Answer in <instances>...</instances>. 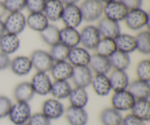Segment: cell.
<instances>
[{"mask_svg":"<svg viewBox=\"0 0 150 125\" xmlns=\"http://www.w3.org/2000/svg\"><path fill=\"white\" fill-rule=\"evenodd\" d=\"M32 115V110L29 102L16 101L12 105L7 117L15 125H21L28 122Z\"/></svg>","mask_w":150,"mask_h":125,"instance_id":"1","label":"cell"},{"mask_svg":"<svg viewBox=\"0 0 150 125\" xmlns=\"http://www.w3.org/2000/svg\"><path fill=\"white\" fill-rule=\"evenodd\" d=\"M125 23L129 29L139 31L149 24V16L145 10L142 8L128 10L125 18Z\"/></svg>","mask_w":150,"mask_h":125,"instance_id":"2","label":"cell"},{"mask_svg":"<svg viewBox=\"0 0 150 125\" xmlns=\"http://www.w3.org/2000/svg\"><path fill=\"white\" fill-rule=\"evenodd\" d=\"M103 6L100 0H84L79 6L83 20L93 22L99 20L103 14Z\"/></svg>","mask_w":150,"mask_h":125,"instance_id":"3","label":"cell"},{"mask_svg":"<svg viewBox=\"0 0 150 125\" xmlns=\"http://www.w3.org/2000/svg\"><path fill=\"white\" fill-rule=\"evenodd\" d=\"M3 23L5 32L18 35L26 28V17L21 12L10 13Z\"/></svg>","mask_w":150,"mask_h":125,"instance_id":"4","label":"cell"},{"mask_svg":"<svg viewBox=\"0 0 150 125\" xmlns=\"http://www.w3.org/2000/svg\"><path fill=\"white\" fill-rule=\"evenodd\" d=\"M29 82L35 95L46 96L50 94L53 81L48 73L36 72Z\"/></svg>","mask_w":150,"mask_h":125,"instance_id":"5","label":"cell"},{"mask_svg":"<svg viewBox=\"0 0 150 125\" xmlns=\"http://www.w3.org/2000/svg\"><path fill=\"white\" fill-rule=\"evenodd\" d=\"M29 58L32 61V67L36 72L48 73L54 62L49 52L41 49L32 51Z\"/></svg>","mask_w":150,"mask_h":125,"instance_id":"6","label":"cell"},{"mask_svg":"<svg viewBox=\"0 0 150 125\" xmlns=\"http://www.w3.org/2000/svg\"><path fill=\"white\" fill-rule=\"evenodd\" d=\"M135 101L136 99L127 89L115 92L111 97V108L120 112L130 111L134 105Z\"/></svg>","mask_w":150,"mask_h":125,"instance_id":"7","label":"cell"},{"mask_svg":"<svg viewBox=\"0 0 150 125\" xmlns=\"http://www.w3.org/2000/svg\"><path fill=\"white\" fill-rule=\"evenodd\" d=\"M61 20L66 27L77 29L83 21L79 6L76 4L64 5Z\"/></svg>","mask_w":150,"mask_h":125,"instance_id":"8","label":"cell"},{"mask_svg":"<svg viewBox=\"0 0 150 125\" xmlns=\"http://www.w3.org/2000/svg\"><path fill=\"white\" fill-rule=\"evenodd\" d=\"M80 44L87 50H94L101 39L100 34L97 26L87 25L81 30Z\"/></svg>","mask_w":150,"mask_h":125,"instance_id":"9","label":"cell"},{"mask_svg":"<svg viewBox=\"0 0 150 125\" xmlns=\"http://www.w3.org/2000/svg\"><path fill=\"white\" fill-rule=\"evenodd\" d=\"M127 12L128 10L119 0L107 3L103 6L104 17L118 23L125 20Z\"/></svg>","mask_w":150,"mask_h":125,"instance_id":"10","label":"cell"},{"mask_svg":"<svg viewBox=\"0 0 150 125\" xmlns=\"http://www.w3.org/2000/svg\"><path fill=\"white\" fill-rule=\"evenodd\" d=\"M64 105L59 100L55 98H49L42 102L41 112L51 121L61 118L64 114Z\"/></svg>","mask_w":150,"mask_h":125,"instance_id":"11","label":"cell"},{"mask_svg":"<svg viewBox=\"0 0 150 125\" xmlns=\"http://www.w3.org/2000/svg\"><path fill=\"white\" fill-rule=\"evenodd\" d=\"M93 76V73L89 66L73 67V74L70 80L72 81L75 87L86 89L91 84Z\"/></svg>","mask_w":150,"mask_h":125,"instance_id":"12","label":"cell"},{"mask_svg":"<svg viewBox=\"0 0 150 125\" xmlns=\"http://www.w3.org/2000/svg\"><path fill=\"white\" fill-rule=\"evenodd\" d=\"M89 50L82 46H76L70 48L67 61L73 67L88 66L91 58Z\"/></svg>","mask_w":150,"mask_h":125,"instance_id":"13","label":"cell"},{"mask_svg":"<svg viewBox=\"0 0 150 125\" xmlns=\"http://www.w3.org/2000/svg\"><path fill=\"white\" fill-rule=\"evenodd\" d=\"M101 37L114 39L121 33V29L118 22L103 17L100 18L97 26Z\"/></svg>","mask_w":150,"mask_h":125,"instance_id":"14","label":"cell"},{"mask_svg":"<svg viewBox=\"0 0 150 125\" xmlns=\"http://www.w3.org/2000/svg\"><path fill=\"white\" fill-rule=\"evenodd\" d=\"M10 68L12 73L17 76H27L32 71V61L29 56H17L10 61Z\"/></svg>","mask_w":150,"mask_h":125,"instance_id":"15","label":"cell"},{"mask_svg":"<svg viewBox=\"0 0 150 125\" xmlns=\"http://www.w3.org/2000/svg\"><path fill=\"white\" fill-rule=\"evenodd\" d=\"M73 70V66L65 60L54 62L49 72L54 81H68L71 78Z\"/></svg>","mask_w":150,"mask_h":125,"instance_id":"16","label":"cell"},{"mask_svg":"<svg viewBox=\"0 0 150 125\" xmlns=\"http://www.w3.org/2000/svg\"><path fill=\"white\" fill-rule=\"evenodd\" d=\"M108 76L111 90L114 92L125 90L128 87L130 79L125 70H112Z\"/></svg>","mask_w":150,"mask_h":125,"instance_id":"17","label":"cell"},{"mask_svg":"<svg viewBox=\"0 0 150 125\" xmlns=\"http://www.w3.org/2000/svg\"><path fill=\"white\" fill-rule=\"evenodd\" d=\"M67 123L70 125H86L89 116L85 108L69 106L64 114Z\"/></svg>","mask_w":150,"mask_h":125,"instance_id":"18","label":"cell"},{"mask_svg":"<svg viewBox=\"0 0 150 125\" xmlns=\"http://www.w3.org/2000/svg\"><path fill=\"white\" fill-rule=\"evenodd\" d=\"M127 91L136 100H149L150 97L149 82L136 78L130 81Z\"/></svg>","mask_w":150,"mask_h":125,"instance_id":"19","label":"cell"},{"mask_svg":"<svg viewBox=\"0 0 150 125\" xmlns=\"http://www.w3.org/2000/svg\"><path fill=\"white\" fill-rule=\"evenodd\" d=\"M88 66L92 70L93 74L95 75H107L112 70L108 58L98 55L97 54L91 55V58Z\"/></svg>","mask_w":150,"mask_h":125,"instance_id":"20","label":"cell"},{"mask_svg":"<svg viewBox=\"0 0 150 125\" xmlns=\"http://www.w3.org/2000/svg\"><path fill=\"white\" fill-rule=\"evenodd\" d=\"M90 85L94 92L100 97L108 96L112 91L109 78L107 75H94Z\"/></svg>","mask_w":150,"mask_h":125,"instance_id":"21","label":"cell"},{"mask_svg":"<svg viewBox=\"0 0 150 125\" xmlns=\"http://www.w3.org/2000/svg\"><path fill=\"white\" fill-rule=\"evenodd\" d=\"M20 44L18 35L5 32L0 38V52L11 55L18 50Z\"/></svg>","mask_w":150,"mask_h":125,"instance_id":"22","label":"cell"},{"mask_svg":"<svg viewBox=\"0 0 150 125\" xmlns=\"http://www.w3.org/2000/svg\"><path fill=\"white\" fill-rule=\"evenodd\" d=\"M59 42L72 48L80 45V32L77 29L64 26L59 29Z\"/></svg>","mask_w":150,"mask_h":125,"instance_id":"23","label":"cell"},{"mask_svg":"<svg viewBox=\"0 0 150 125\" xmlns=\"http://www.w3.org/2000/svg\"><path fill=\"white\" fill-rule=\"evenodd\" d=\"M35 92L29 81H22L16 85L13 97L16 101L29 102L35 96Z\"/></svg>","mask_w":150,"mask_h":125,"instance_id":"24","label":"cell"},{"mask_svg":"<svg viewBox=\"0 0 150 125\" xmlns=\"http://www.w3.org/2000/svg\"><path fill=\"white\" fill-rule=\"evenodd\" d=\"M64 7V5L59 0H48L45 1L42 13L49 21L55 22L61 19Z\"/></svg>","mask_w":150,"mask_h":125,"instance_id":"25","label":"cell"},{"mask_svg":"<svg viewBox=\"0 0 150 125\" xmlns=\"http://www.w3.org/2000/svg\"><path fill=\"white\" fill-rule=\"evenodd\" d=\"M117 50L125 54H130L136 51V38L128 34L120 33L114 38Z\"/></svg>","mask_w":150,"mask_h":125,"instance_id":"26","label":"cell"},{"mask_svg":"<svg viewBox=\"0 0 150 125\" xmlns=\"http://www.w3.org/2000/svg\"><path fill=\"white\" fill-rule=\"evenodd\" d=\"M67 99L70 106L85 108L89 102V95L84 88L74 87L72 89Z\"/></svg>","mask_w":150,"mask_h":125,"instance_id":"27","label":"cell"},{"mask_svg":"<svg viewBox=\"0 0 150 125\" xmlns=\"http://www.w3.org/2000/svg\"><path fill=\"white\" fill-rule=\"evenodd\" d=\"M122 118L121 112L111 107L103 109L99 115L100 121L102 125H122Z\"/></svg>","mask_w":150,"mask_h":125,"instance_id":"28","label":"cell"},{"mask_svg":"<svg viewBox=\"0 0 150 125\" xmlns=\"http://www.w3.org/2000/svg\"><path fill=\"white\" fill-rule=\"evenodd\" d=\"M49 24V20L43 13H29L26 17V26L32 30L40 32Z\"/></svg>","mask_w":150,"mask_h":125,"instance_id":"29","label":"cell"},{"mask_svg":"<svg viewBox=\"0 0 150 125\" xmlns=\"http://www.w3.org/2000/svg\"><path fill=\"white\" fill-rule=\"evenodd\" d=\"M72 89L68 81H54L50 94L54 98L61 100L68 97Z\"/></svg>","mask_w":150,"mask_h":125,"instance_id":"30","label":"cell"},{"mask_svg":"<svg viewBox=\"0 0 150 125\" xmlns=\"http://www.w3.org/2000/svg\"><path fill=\"white\" fill-rule=\"evenodd\" d=\"M110 64L112 70H125L130 64V54H125L122 51H117L108 57Z\"/></svg>","mask_w":150,"mask_h":125,"instance_id":"31","label":"cell"},{"mask_svg":"<svg viewBox=\"0 0 150 125\" xmlns=\"http://www.w3.org/2000/svg\"><path fill=\"white\" fill-rule=\"evenodd\" d=\"M130 111L132 114L145 122L149 121L150 119L149 100H136Z\"/></svg>","mask_w":150,"mask_h":125,"instance_id":"32","label":"cell"},{"mask_svg":"<svg viewBox=\"0 0 150 125\" xmlns=\"http://www.w3.org/2000/svg\"><path fill=\"white\" fill-rule=\"evenodd\" d=\"M42 40L49 46L59 42V29L54 24H48L46 28L40 32Z\"/></svg>","mask_w":150,"mask_h":125,"instance_id":"33","label":"cell"},{"mask_svg":"<svg viewBox=\"0 0 150 125\" xmlns=\"http://www.w3.org/2000/svg\"><path fill=\"white\" fill-rule=\"evenodd\" d=\"M94 51H95V54L108 58L117 51L114 40L101 37Z\"/></svg>","mask_w":150,"mask_h":125,"instance_id":"34","label":"cell"},{"mask_svg":"<svg viewBox=\"0 0 150 125\" xmlns=\"http://www.w3.org/2000/svg\"><path fill=\"white\" fill-rule=\"evenodd\" d=\"M136 42V51L143 55L150 54V34L147 30L139 32L135 37Z\"/></svg>","mask_w":150,"mask_h":125,"instance_id":"35","label":"cell"},{"mask_svg":"<svg viewBox=\"0 0 150 125\" xmlns=\"http://www.w3.org/2000/svg\"><path fill=\"white\" fill-rule=\"evenodd\" d=\"M69 50L70 48H67V46L62 44L61 42H58V43L51 46L49 54L54 62L65 61L67 59Z\"/></svg>","mask_w":150,"mask_h":125,"instance_id":"36","label":"cell"},{"mask_svg":"<svg viewBox=\"0 0 150 125\" xmlns=\"http://www.w3.org/2000/svg\"><path fill=\"white\" fill-rule=\"evenodd\" d=\"M136 75L137 79L144 81H150V61L149 59H142L137 63Z\"/></svg>","mask_w":150,"mask_h":125,"instance_id":"37","label":"cell"},{"mask_svg":"<svg viewBox=\"0 0 150 125\" xmlns=\"http://www.w3.org/2000/svg\"><path fill=\"white\" fill-rule=\"evenodd\" d=\"M3 2L9 13L21 12L26 7V0H4Z\"/></svg>","mask_w":150,"mask_h":125,"instance_id":"38","label":"cell"},{"mask_svg":"<svg viewBox=\"0 0 150 125\" xmlns=\"http://www.w3.org/2000/svg\"><path fill=\"white\" fill-rule=\"evenodd\" d=\"M45 0H26V7L29 13H42L45 4Z\"/></svg>","mask_w":150,"mask_h":125,"instance_id":"39","label":"cell"},{"mask_svg":"<svg viewBox=\"0 0 150 125\" xmlns=\"http://www.w3.org/2000/svg\"><path fill=\"white\" fill-rule=\"evenodd\" d=\"M27 124L29 125H51V120L48 119L42 112L32 114Z\"/></svg>","mask_w":150,"mask_h":125,"instance_id":"40","label":"cell"},{"mask_svg":"<svg viewBox=\"0 0 150 125\" xmlns=\"http://www.w3.org/2000/svg\"><path fill=\"white\" fill-rule=\"evenodd\" d=\"M13 102L7 96L0 95V119L7 117L10 111Z\"/></svg>","mask_w":150,"mask_h":125,"instance_id":"41","label":"cell"},{"mask_svg":"<svg viewBox=\"0 0 150 125\" xmlns=\"http://www.w3.org/2000/svg\"><path fill=\"white\" fill-rule=\"evenodd\" d=\"M122 125H146V122L143 120L136 117L131 113L122 118Z\"/></svg>","mask_w":150,"mask_h":125,"instance_id":"42","label":"cell"},{"mask_svg":"<svg viewBox=\"0 0 150 125\" xmlns=\"http://www.w3.org/2000/svg\"><path fill=\"white\" fill-rule=\"evenodd\" d=\"M119 1L122 3L128 10L141 8L143 1L142 0H119Z\"/></svg>","mask_w":150,"mask_h":125,"instance_id":"43","label":"cell"},{"mask_svg":"<svg viewBox=\"0 0 150 125\" xmlns=\"http://www.w3.org/2000/svg\"><path fill=\"white\" fill-rule=\"evenodd\" d=\"M10 61L11 59L10 58V56L0 52V71L10 67Z\"/></svg>","mask_w":150,"mask_h":125,"instance_id":"44","label":"cell"},{"mask_svg":"<svg viewBox=\"0 0 150 125\" xmlns=\"http://www.w3.org/2000/svg\"><path fill=\"white\" fill-rule=\"evenodd\" d=\"M7 10L5 8V6H4V2L1 1H0V20L4 17V16L7 13Z\"/></svg>","mask_w":150,"mask_h":125,"instance_id":"45","label":"cell"},{"mask_svg":"<svg viewBox=\"0 0 150 125\" xmlns=\"http://www.w3.org/2000/svg\"><path fill=\"white\" fill-rule=\"evenodd\" d=\"M64 5H70V4H76L79 0H59Z\"/></svg>","mask_w":150,"mask_h":125,"instance_id":"46","label":"cell"},{"mask_svg":"<svg viewBox=\"0 0 150 125\" xmlns=\"http://www.w3.org/2000/svg\"><path fill=\"white\" fill-rule=\"evenodd\" d=\"M5 33V29H4V23L1 20H0V38Z\"/></svg>","mask_w":150,"mask_h":125,"instance_id":"47","label":"cell"},{"mask_svg":"<svg viewBox=\"0 0 150 125\" xmlns=\"http://www.w3.org/2000/svg\"><path fill=\"white\" fill-rule=\"evenodd\" d=\"M100 1H101V2L103 3V4H107V3H109L111 2V1H115V0H100Z\"/></svg>","mask_w":150,"mask_h":125,"instance_id":"48","label":"cell"},{"mask_svg":"<svg viewBox=\"0 0 150 125\" xmlns=\"http://www.w3.org/2000/svg\"><path fill=\"white\" fill-rule=\"evenodd\" d=\"M21 125H29L27 124V123H26V124H21Z\"/></svg>","mask_w":150,"mask_h":125,"instance_id":"49","label":"cell"},{"mask_svg":"<svg viewBox=\"0 0 150 125\" xmlns=\"http://www.w3.org/2000/svg\"><path fill=\"white\" fill-rule=\"evenodd\" d=\"M45 1H48V0H45Z\"/></svg>","mask_w":150,"mask_h":125,"instance_id":"50","label":"cell"}]
</instances>
